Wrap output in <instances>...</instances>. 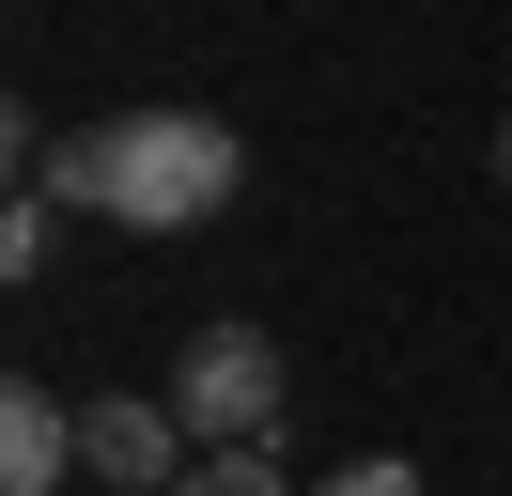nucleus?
Returning a JSON list of instances; mask_svg holds the SVG:
<instances>
[{"label": "nucleus", "mask_w": 512, "mask_h": 496, "mask_svg": "<svg viewBox=\"0 0 512 496\" xmlns=\"http://www.w3.org/2000/svg\"><path fill=\"white\" fill-rule=\"evenodd\" d=\"M16 186H47L63 217H109V233H202V217L249 186V140L218 109H109L78 140L16 124Z\"/></svg>", "instance_id": "f257e3e1"}, {"label": "nucleus", "mask_w": 512, "mask_h": 496, "mask_svg": "<svg viewBox=\"0 0 512 496\" xmlns=\"http://www.w3.org/2000/svg\"><path fill=\"white\" fill-rule=\"evenodd\" d=\"M171 419H187L202 450H264V419H280V341L264 326H202L187 357H171Z\"/></svg>", "instance_id": "f03ea898"}, {"label": "nucleus", "mask_w": 512, "mask_h": 496, "mask_svg": "<svg viewBox=\"0 0 512 496\" xmlns=\"http://www.w3.org/2000/svg\"><path fill=\"white\" fill-rule=\"evenodd\" d=\"M78 465H94L109 496H171L202 465V434L171 419V403H94V419H78Z\"/></svg>", "instance_id": "7ed1b4c3"}, {"label": "nucleus", "mask_w": 512, "mask_h": 496, "mask_svg": "<svg viewBox=\"0 0 512 496\" xmlns=\"http://www.w3.org/2000/svg\"><path fill=\"white\" fill-rule=\"evenodd\" d=\"M63 481H78V403L16 372L0 388V496H63Z\"/></svg>", "instance_id": "20e7f679"}, {"label": "nucleus", "mask_w": 512, "mask_h": 496, "mask_svg": "<svg viewBox=\"0 0 512 496\" xmlns=\"http://www.w3.org/2000/svg\"><path fill=\"white\" fill-rule=\"evenodd\" d=\"M171 496H295V481H280V450H202Z\"/></svg>", "instance_id": "39448f33"}, {"label": "nucleus", "mask_w": 512, "mask_h": 496, "mask_svg": "<svg viewBox=\"0 0 512 496\" xmlns=\"http://www.w3.org/2000/svg\"><path fill=\"white\" fill-rule=\"evenodd\" d=\"M47 233H63V202H47V186H16V202H0V279H32Z\"/></svg>", "instance_id": "423d86ee"}, {"label": "nucleus", "mask_w": 512, "mask_h": 496, "mask_svg": "<svg viewBox=\"0 0 512 496\" xmlns=\"http://www.w3.org/2000/svg\"><path fill=\"white\" fill-rule=\"evenodd\" d=\"M311 496H419V465H404V450H357L342 481H311Z\"/></svg>", "instance_id": "0eeeda50"}, {"label": "nucleus", "mask_w": 512, "mask_h": 496, "mask_svg": "<svg viewBox=\"0 0 512 496\" xmlns=\"http://www.w3.org/2000/svg\"><path fill=\"white\" fill-rule=\"evenodd\" d=\"M497 171H512V124H497Z\"/></svg>", "instance_id": "6e6552de"}]
</instances>
